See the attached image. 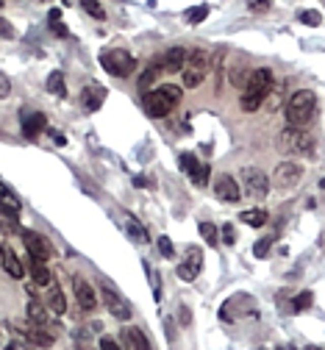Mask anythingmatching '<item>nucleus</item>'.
Returning a JSON list of instances; mask_svg holds the SVG:
<instances>
[{
  "label": "nucleus",
  "mask_w": 325,
  "mask_h": 350,
  "mask_svg": "<svg viewBox=\"0 0 325 350\" xmlns=\"http://www.w3.org/2000/svg\"><path fill=\"white\" fill-rule=\"evenodd\" d=\"M128 234H131V239L134 242H147V234H145V228H142V225L137 222V219H128Z\"/></svg>",
  "instance_id": "2f4dec72"
},
{
  "label": "nucleus",
  "mask_w": 325,
  "mask_h": 350,
  "mask_svg": "<svg viewBox=\"0 0 325 350\" xmlns=\"http://www.w3.org/2000/svg\"><path fill=\"white\" fill-rule=\"evenodd\" d=\"M158 73H161V70H158V67H147L145 73H142V78H139V89H142V92H145V94H147V89H150V84H153V81L158 78Z\"/></svg>",
  "instance_id": "c756f323"
},
{
  "label": "nucleus",
  "mask_w": 325,
  "mask_h": 350,
  "mask_svg": "<svg viewBox=\"0 0 325 350\" xmlns=\"http://www.w3.org/2000/svg\"><path fill=\"white\" fill-rule=\"evenodd\" d=\"M25 314H28V320H31V325H37V328H45V331L53 328V311L42 300H28Z\"/></svg>",
  "instance_id": "f8f14e48"
},
{
  "label": "nucleus",
  "mask_w": 325,
  "mask_h": 350,
  "mask_svg": "<svg viewBox=\"0 0 325 350\" xmlns=\"http://www.w3.org/2000/svg\"><path fill=\"white\" fill-rule=\"evenodd\" d=\"M178 103H181V86L175 84H164L145 94V109L150 117H167Z\"/></svg>",
  "instance_id": "7ed1b4c3"
},
{
  "label": "nucleus",
  "mask_w": 325,
  "mask_h": 350,
  "mask_svg": "<svg viewBox=\"0 0 325 350\" xmlns=\"http://www.w3.org/2000/svg\"><path fill=\"white\" fill-rule=\"evenodd\" d=\"M300 22L317 28V25H322V17H320V11H300Z\"/></svg>",
  "instance_id": "72a5a7b5"
},
{
  "label": "nucleus",
  "mask_w": 325,
  "mask_h": 350,
  "mask_svg": "<svg viewBox=\"0 0 325 350\" xmlns=\"http://www.w3.org/2000/svg\"><path fill=\"white\" fill-rule=\"evenodd\" d=\"M73 289H75V298H78V303H81V308H84V311H92V308L98 306L94 289H92V283L86 281V278L75 275V278H73Z\"/></svg>",
  "instance_id": "4468645a"
},
{
  "label": "nucleus",
  "mask_w": 325,
  "mask_h": 350,
  "mask_svg": "<svg viewBox=\"0 0 325 350\" xmlns=\"http://www.w3.org/2000/svg\"><path fill=\"white\" fill-rule=\"evenodd\" d=\"M100 350H120V345H117L111 336H103V339H100Z\"/></svg>",
  "instance_id": "ea45409f"
},
{
  "label": "nucleus",
  "mask_w": 325,
  "mask_h": 350,
  "mask_svg": "<svg viewBox=\"0 0 325 350\" xmlns=\"http://www.w3.org/2000/svg\"><path fill=\"white\" fill-rule=\"evenodd\" d=\"M192 181L198 183V186H203V183L209 181V167H198V170L192 173Z\"/></svg>",
  "instance_id": "58836bf2"
},
{
  "label": "nucleus",
  "mask_w": 325,
  "mask_h": 350,
  "mask_svg": "<svg viewBox=\"0 0 325 350\" xmlns=\"http://www.w3.org/2000/svg\"><path fill=\"white\" fill-rule=\"evenodd\" d=\"M0 231H3L6 236H17V234H22V228H20V217L0 211Z\"/></svg>",
  "instance_id": "b1692460"
},
{
  "label": "nucleus",
  "mask_w": 325,
  "mask_h": 350,
  "mask_svg": "<svg viewBox=\"0 0 325 350\" xmlns=\"http://www.w3.org/2000/svg\"><path fill=\"white\" fill-rule=\"evenodd\" d=\"M31 278H34V287H53V275L45 264L34 262L31 259Z\"/></svg>",
  "instance_id": "5701e85b"
},
{
  "label": "nucleus",
  "mask_w": 325,
  "mask_h": 350,
  "mask_svg": "<svg viewBox=\"0 0 325 350\" xmlns=\"http://www.w3.org/2000/svg\"><path fill=\"white\" fill-rule=\"evenodd\" d=\"M275 81H273V70L267 67H258L247 75V84L242 89V98H239V106L242 111H258L262 103L267 100V94L273 92Z\"/></svg>",
  "instance_id": "f257e3e1"
},
{
  "label": "nucleus",
  "mask_w": 325,
  "mask_h": 350,
  "mask_svg": "<svg viewBox=\"0 0 325 350\" xmlns=\"http://www.w3.org/2000/svg\"><path fill=\"white\" fill-rule=\"evenodd\" d=\"M270 245H273V236H264V239H258L256 245H253V256L256 259H264L270 250Z\"/></svg>",
  "instance_id": "f704fd0d"
},
{
  "label": "nucleus",
  "mask_w": 325,
  "mask_h": 350,
  "mask_svg": "<svg viewBox=\"0 0 325 350\" xmlns=\"http://www.w3.org/2000/svg\"><path fill=\"white\" fill-rule=\"evenodd\" d=\"M300 178H303V164H298V162H281L278 167L273 170V183L278 189L298 186Z\"/></svg>",
  "instance_id": "9d476101"
},
{
  "label": "nucleus",
  "mask_w": 325,
  "mask_h": 350,
  "mask_svg": "<svg viewBox=\"0 0 325 350\" xmlns=\"http://www.w3.org/2000/svg\"><path fill=\"white\" fill-rule=\"evenodd\" d=\"M0 211H6V214H14V217H20V211H22L20 198H17V195L11 192L3 181H0Z\"/></svg>",
  "instance_id": "a211bd4d"
},
{
  "label": "nucleus",
  "mask_w": 325,
  "mask_h": 350,
  "mask_svg": "<svg viewBox=\"0 0 325 350\" xmlns=\"http://www.w3.org/2000/svg\"><path fill=\"white\" fill-rule=\"evenodd\" d=\"M47 92H53L56 98H64V94H67V86H64V73L53 70V73L47 75Z\"/></svg>",
  "instance_id": "393cba45"
},
{
  "label": "nucleus",
  "mask_w": 325,
  "mask_h": 350,
  "mask_svg": "<svg viewBox=\"0 0 325 350\" xmlns=\"http://www.w3.org/2000/svg\"><path fill=\"white\" fill-rule=\"evenodd\" d=\"M103 100H106V89L100 84H86L84 92H81V106L86 111H98L103 106Z\"/></svg>",
  "instance_id": "2eb2a0df"
},
{
  "label": "nucleus",
  "mask_w": 325,
  "mask_h": 350,
  "mask_svg": "<svg viewBox=\"0 0 325 350\" xmlns=\"http://www.w3.org/2000/svg\"><path fill=\"white\" fill-rule=\"evenodd\" d=\"M58 20H61V11L53 9V11H50V22H58Z\"/></svg>",
  "instance_id": "37998d69"
},
{
  "label": "nucleus",
  "mask_w": 325,
  "mask_h": 350,
  "mask_svg": "<svg viewBox=\"0 0 325 350\" xmlns=\"http://www.w3.org/2000/svg\"><path fill=\"white\" fill-rule=\"evenodd\" d=\"M0 262H3V270L9 272L11 278H22V275H25V267H22V262L17 259V253L11 250L9 245L0 247Z\"/></svg>",
  "instance_id": "dca6fc26"
},
{
  "label": "nucleus",
  "mask_w": 325,
  "mask_h": 350,
  "mask_svg": "<svg viewBox=\"0 0 325 350\" xmlns=\"http://www.w3.org/2000/svg\"><path fill=\"white\" fill-rule=\"evenodd\" d=\"M242 186H245V195L264 200L270 195V178L256 167H245L242 170Z\"/></svg>",
  "instance_id": "6e6552de"
},
{
  "label": "nucleus",
  "mask_w": 325,
  "mask_h": 350,
  "mask_svg": "<svg viewBox=\"0 0 325 350\" xmlns=\"http://www.w3.org/2000/svg\"><path fill=\"white\" fill-rule=\"evenodd\" d=\"M178 162H181V170H184V173H189V175H192L194 170L200 167V164H198V156H194V153H181Z\"/></svg>",
  "instance_id": "7c9ffc66"
},
{
  "label": "nucleus",
  "mask_w": 325,
  "mask_h": 350,
  "mask_svg": "<svg viewBox=\"0 0 325 350\" xmlns=\"http://www.w3.org/2000/svg\"><path fill=\"white\" fill-rule=\"evenodd\" d=\"M320 189H325V178H322V181H320Z\"/></svg>",
  "instance_id": "49530a36"
},
{
  "label": "nucleus",
  "mask_w": 325,
  "mask_h": 350,
  "mask_svg": "<svg viewBox=\"0 0 325 350\" xmlns=\"http://www.w3.org/2000/svg\"><path fill=\"white\" fill-rule=\"evenodd\" d=\"M214 195L220 200H225V203H236V200L242 198V189L231 175H217L214 178Z\"/></svg>",
  "instance_id": "ddd939ff"
},
{
  "label": "nucleus",
  "mask_w": 325,
  "mask_h": 350,
  "mask_svg": "<svg viewBox=\"0 0 325 350\" xmlns=\"http://www.w3.org/2000/svg\"><path fill=\"white\" fill-rule=\"evenodd\" d=\"M222 242H225V245H234V242H236V228L231 222L222 225Z\"/></svg>",
  "instance_id": "e433bc0d"
},
{
  "label": "nucleus",
  "mask_w": 325,
  "mask_h": 350,
  "mask_svg": "<svg viewBox=\"0 0 325 350\" xmlns=\"http://www.w3.org/2000/svg\"><path fill=\"white\" fill-rule=\"evenodd\" d=\"M0 6H3V3H0Z\"/></svg>",
  "instance_id": "8fccbe9b"
},
{
  "label": "nucleus",
  "mask_w": 325,
  "mask_h": 350,
  "mask_svg": "<svg viewBox=\"0 0 325 350\" xmlns=\"http://www.w3.org/2000/svg\"><path fill=\"white\" fill-rule=\"evenodd\" d=\"M20 236H22V245H25L28 256H31L34 262L45 264L47 259H53V245L47 242V236L37 234V231H25V228H22Z\"/></svg>",
  "instance_id": "0eeeda50"
},
{
  "label": "nucleus",
  "mask_w": 325,
  "mask_h": 350,
  "mask_svg": "<svg viewBox=\"0 0 325 350\" xmlns=\"http://www.w3.org/2000/svg\"><path fill=\"white\" fill-rule=\"evenodd\" d=\"M206 14H209V6H206V3L192 6V9L186 11V22H192V25H194V22H203V20H206Z\"/></svg>",
  "instance_id": "c85d7f7f"
},
{
  "label": "nucleus",
  "mask_w": 325,
  "mask_h": 350,
  "mask_svg": "<svg viewBox=\"0 0 325 350\" xmlns=\"http://www.w3.org/2000/svg\"><path fill=\"white\" fill-rule=\"evenodd\" d=\"M275 147H278L283 156H311V153H314L311 136L306 131H300V128H292V125H286L283 131H278V136H275Z\"/></svg>",
  "instance_id": "20e7f679"
},
{
  "label": "nucleus",
  "mask_w": 325,
  "mask_h": 350,
  "mask_svg": "<svg viewBox=\"0 0 325 350\" xmlns=\"http://www.w3.org/2000/svg\"><path fill=\"white\" fill-rule=\"evenodd\" d=\"M50 28H53V34H56V37H67V28H64L61 22H50Z\"/></svg>",
  "instance_id": "79ce46f5"
},
{
  "label": "nucleus",
  "mask_w": 325,
  "mask_h": 350,
  "mask_svg": "<svg viewBox=\"0 0 325 350\" xmlns=\"http://www.w3.org/2000/svg\"><path fill=\"white\" fill-rule=\"evenodd\" d=\"M181 320H184V325H189V311L186 308H181Z\"/></svg>",
  "instance_id": "a18cd8bd"
},
{
  "label": "nucleus",
  "mask_w": 325,
  "mask_h": 350,
  "mask_svg": "<svg viewBox=\"0 0 325 350\" xmlns=\"http://www.w3.org/2000/svg\"><path fill=\"white\" fill-rule=\"evenodd\" d=\"M309 350H322V347H314V345H309Z\"/></svg>",
  "instance_id": "de8ad7c7"
},
{
  "label": "nucleus",
  "mask_w": 325,
  "mask_h": 350,
  "mask_svg": "<svg viewBox=\"0 0 325 350\" xmlns=\"http://www.w3.org/2000/svg\"><path fill=\"white\" fill-rule=\"evenodd\" d=\"M314 111H317V98L309 89H298V92H292V98L286 100V122L292 128H300V131H303V125L314 117Z\"/></svg>",
  "instance_id": "f03ea898"
},
{
  "label": "nucleus",
  "mask_w": 325,
  "mask_h": 350,
  "mask_svg": "<svg viewBox=\"0 0 325 350\" xmlns=\"http://www.w3.org/2000/svg\"><path fill=\"white\" fill-rule=\"evenodd\" d=\"M200 234H203V239H206V245H211V247H217L220 245V239H217V225H211V222H200Z\"/></svg>",
  "instance_id": "bb28decb"
},
{
  "label": "nucleus",
  "mask_w": 325,
  "mask_h": 350,
  "mask_svg": "<svg viewBox=\"0 0 325 350\" xmlns=\"http://www.w3.org/2000/svg\"><path fill=\"white\" fill-rule=\"evenodd\" d=\"M0 34H3V39H14L17 37L14 25H11L9 20H3V17H0Z\"/></svg>",
  "instance_id": "4c0bfd02"
},
{
  "label": "nucleus",
  "mask_w": 325,
  "mask_h": 350,
  "mask_svg": "<svg viewBox=\"0 0 325 350\" xmlns=\"http://www.w3.org/2000/svg\"><path fill=\"white\" fill-rule=\"evenodd\" d=\"M25 336H28V342H31V347H50L53 345V334L45 328H37V325H28Z\"/></svg>",
  "instance_id": "412c9836"
},
{
  "label": "nucleus",
  "mask_w": 325,
  "mask_h": 350,
  "mask_svg": "<svg viewBox=\"0 0 325 350\" xmlns=\"http://www.w3.org/2000/svg\"><path fill=\"white\" fill-rule=\"evenodd\" d=\"M278 350H286V347H278Z\"/></svg>",
  "instance_id": "09e8293b"
},
{
  "label": "nucleus",
  "mask_w": 325,
  "mask_h": 350,
  "mask_svg": "<svg viewBox=\"0 0 325 350\" xmlns=\"http://www.w3.org/2000/svg\"><path fill=\"white\" fill-rule=\"evenodd\" d=\"M42 303L50 308L53 314H64V311H67V298H64V292L56 287V283H53V287H47V298L42 300Z\"/></svg>",
  "instance_id": "6ab92c4d"
},
{
  "label": "nucleus",
  "mask_w": 325,
  "mask_h": 350,
  "mask_svg": "<svg viewBox=\"0 0 325 350\" xmlns=\"http://www.w3.org/2000/svg\"><path fill=\"white\" fill-rule=\"evenodd\" d=\"M45 122H47L45 114H39V111L37 114H28L25 122H22V134H25V139H37V136L45 131Z\"/></svg>",
  "instance_id": "aec40b11"
},
{
  "label": "nucleus",
  "mask_w": 325,
  "mask_h": 350,
  "mask_svg": "<svg viewBox=\"0 0 325 350\" xmlns=\"http://www.w3.org/2000/svg\"><path fill=\"white\" fill-rule=\"evenodd\" d=\"M186 56L189 53L184 50V47H170L167 53H161V56L153 61V67H158L161 73H181L186 64Z\"/></svg>",
  "instance_id": "9b49d317"
},
{
  "label": "nucleus",
  "mask_w": 325,
  "mask_h": 350,
  "mask_svg": "<svg viewBox=\"0 0 325 350\" xmlns=\"http://www.w3.org/2000/svg\"><path fill=\"white\" fill-rule=\"evenodd\" d=\"M267 219H270V214L264 209H247L245 214H242V222H247L250 228H262Z\"/></svg>",
  "instance_id": "a878e982"
},
{
  "label": "nucleus",
  "mask_w": 325,
  "mask_h": 350,
  "mask_svg": "<svg viewBox=\"0 0 325 350\" xmlns=\"http://www.w3.org/2000/svg\"><path fill=\"white\" fill-rule=\"evenodd\" d=\"M9 92H11V84L6 81V75H0V98H6Z\"/></svg>",
  "instance_id": "a19ab883"
},
{
  "label": "nucleus",
  "mask_w": 325,
  "mask_h": 350,
  "mask_svg": "<svg viewBox=\"0 0 325 350\" xmlns=\"http://www.w3.org/2000/svg\"><path fill=\"white\" fill-rule=\"evenodd\" d=\"M270 3H250V9H256V11H262V9H267Z\"/></svg>",
  "instance_id": "c03bdc74"
},
{
  "label": "nucleus",
  "mask_w": 325,
  "mask_h": 350,
  "mask_svg": "<svg viewBox=\"0 0 325 350\" xmlns=\"http://www.w3.org/2000/svg\"><path fill=\"white\" fill-rule=\"evenodd\" d=\"M125 342H128V350H153L147 336L139 328H125Z\"/></svg>",
  "instance_id": "4be33fe9"
},
{
  "label": "nucleus",
  "mask_w": 325,
  "mask_h": 350,
  "mask_svg": "<svg viewBox=\"0 0 325 350\" xmlns=\"http://www.w3.org/2000/svg\"><path fill=\"white\" fill-rule=\"evenodd\" d=\"M311 300H314V295H311V292H300L298 298L292 300V306H289V311H295V314H298V311H306V308L311 306Z\"/></svg>",
  "instance_id": "cd10ccee"
},
{
  "label": "nucleus",
  "mask_w": 325,
  "mask_h": 350,
  "mask_svg": "<svg viewBox=\"0 0 325 350\" xmlns=\"http://www.w3.org/2000/svg\"><path fill=\"white\" fill-rule=\"evenodd\" d=\"M84 11H86V14H92L94 20H106V9L100 3H94V0H84Z\"/></svg>",
  "instance_id": "473e14b6"
},
{
  "label": "nucleus",
  "mask_w": 325,
  "mask_h": 350,
  "mask_svg": "<svg viewBox=\"0 0 325 350\" xmlns=\"http://www.w3.org/2000/svg\"><path fill=\"white\" fill-rule=\"evenodd\" d=\"M100 298H103L106 308H109V311L114 314L117 320H128V317H131V303H128V300L122 298V295L117 292V289L111 287L109 281L100 283Z\"/></svg>",
  "instance_id": "1a4fd4ad"
},
{
  "label": "nucleus",
  "mask_w": 325,
  "mask_h": 350,
  "mask_svg": "<svg viewBox=\"0 0 325 350\" xmlns=\"http://www.w3.org/2000/svg\"><path fill=\"white\" fill-rule=\"evenodd\" d=\"M209 75V53L206 50H192L186 56V64L181 70V81L186 89H198Z\"/></svg>",
  "instance_id": "39448f33"
},
{
  "label": "nucleus",
  "mask_w": 325,
  "mask_h": 350,
  "mask_svg": "<svg viewBox=\"0 0 325 350\" xmlns=\"http://www.w3.org/2000/svg\"><path fill=\"white\" fill-rule=\"evenodd\" d=\"M200 267H203V256H200V250H189V259L184 264H178V275L184 278V281H194L200 272Z\"/></svg>",
  "instance_id": "f3484780"
},
{
  "label": "nucleus",
  "mask_w": 325,
  "mask_h": 350,
  "mask_svg": "<svg viewBox=\"0 0 325 350\" xmlns=\"http://www.w3.org/2000/svg\"><path fill=\"white\" fill-rule=\"evenodd\" d=\"M100 67L109 75H117V78H128V75L137 70V58L128 50H106L100 53Z\"/></svg>",
  "instance_id": "423d86ee"
},
{
  "label": "nucleus",
  "mask_w": 325,
  "mask_h": 350,
  "mask_svg": "<svg viewBox=\"0 0 325 350\" xmlns=\"http://www.w3.org/2000/svg\"><path fill=\"white\" fill-rule=\"evenodd\" d=\"M156 245H158V250H161V256H175V247H173V242H170V236H158L156 239Z\"/></svg>",
  "instance_id": "c9c22d12"
}]
</instances>
